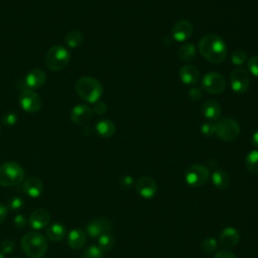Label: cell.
I'll return each mask as SVG.
<instances>
[{
    "label": "cell",
    "mask_w": 258,
    "mask_h": 258,
    "mask_svg": "<svg viewBox=\"0 0 258 258\" xmlns=\"http://www.w3.org/2000/svg\"><path fill=\"white\" fill-rule=\"evenodd\" d=\"M201 54L212 63H221L227 57V46L222 37L217 34H206L199 42Z\"/></svg>",
    "instance_id": "obj_1"
},
{
    "label": "cell",
    "mask_w": 258,
    "mask_h": 258,
    "mask_svg": "<svg viewBox=\"0 0 258 258\" xmlns=\"http://www.w3.org/2000/svg\"><path fill=\"white\" fill-rule=\"evenodd\" d=\"M48 247L46 238L37 232H28L21 239V248L30 258H41Z\"/></svg>",
    "instance_id": "obj_2"
},
{
    "label": "cell",
    "mask_w": 258,
    "mask_h": 258,
    "mask_svg": "<svg viewBox=\"0 0 258 258\" xmlns=\"http://www.w3.org/2000/svg\"><path fill=\"white\" fill-rule=\"evenodd\" d=\"M76 91L83 100L95 104L102 97L103 87L98 80L85 76L77 81Z\"/></svg>",
    "instance_id": "obj_3"
},
{
    "label": "cell",
    "mask_w": 258,
    "mask_h": 258,
    "mask_svg": "<svg viewBox=\"0 0 258 258\" xmlns=\"http://www.w3.org/2000/svg\"><path fill=\"white\" fill-rule=\"evenodd\" d=\"M24 176L23 167L15 161H7L0 165V185L3 187L20 184Z\"/></svg>",
    "instance_id": "obj_4"
},
{
    "label": "cell",
    "mask_w": 258,
    "mask_h": 258,
    "mask_svg": "<svg viewBox=\"0 0 258 258\" xmlns=\"http://www.w3.org/2000/svg\"><path fill=\"white\" fill-rule=\"evenodd\" d=\"M71 60V52L60 44L51 46L45 55V64L52 72L63 70Z\"/></svg>",
    "instance_id": "obj_5"
},
{
    "label": "cell",
    "mask_w": 258,
    "mask_h": 258,
    "mask_svg": "<svg viewBox=\"0 0 258 258\" xmlns=\"http://www.w3.org/2000/svg\"><path fill=\"white\" fill-rule=\"evenodd\" d=\"M216 134L217 136L224 141H233L240 134V125L239 123L229 117H223L217 121Z\"/></svg>",
    "instance_id": "obj_6"
},
{
    "label": "cell",
    "mask_w": 258,
    "mask_h": 258,
    "mask_svg": "<svg viewBox=\"0 0 258 258\" xmlns=\"http://www.w3.org/2000/svg\"><path fill=\"white\" fill-rule=\"evenodd\" d=\"M210 176L209 168L202 164H192L190 165L184 174L185 181L188 185L198 187L205 184Z\"/></svg>",
    "instance_id": "obj_7"
},
{
    "label": "cell",
    "mask_w": 258,
    "mask_h": 258,
    "mask_svg": "<svg viewBox=\"0 0 258 258\" xmlns=\"http://www.w3.org/2000/svg\"><path fill=\"white\" fill-rule=\"evenodd\" d=\"M20 107L28 113H36L41 108V98L31 89L23 90L18 98Z\"/></svg>",
    "instance_id": "obj_8"
},
{
    "label": "cell",
    "mask_w": 258,
    "mask_h": 258,
    "mask_svg": "<svg viewBox=\"0 0 258 258\" xmlns=\"http://www.w3.org/2000/svg\"><path fill=\"white\" fill-rule=\"evenodd\" d=\"M202 85L204 90H206V92L217 95L224 92L226 88V81L221 74L216 72H211L204 76Z\"/></svg>",
    "instance_id": "obj_9"
},
{
    "label": "cell",
    "mask_w": 258,
    "mask_h": 258,
    "mask_svg": "<svg viewBox=\"0 0 258 258\" xmlns=\"http://www.w3.org/2000/svg\"><path fill=\"white\" fill-rule=\"evenodd\" d=\"M230 84L232 90L237 94L245 93L250 84L248 73L243 69H235L230 75Z\"/></svg>",
    "instance_id": "obj_10"
},
{
    "label": "cell",
    "mask_w": 258,
    "mask_h": 258,
    "mask_svg": "<svg viewBox=\"0 0 258 258\" xmlns=\"http://www.w3.org/2000/svg\"><path fill=\"white\" fill-rule=\"evenodd\" d=\"M113 224L111 221L104 218H96L92 220L87 226V233L92 238H99L100 236L110 233Z\"/></svg>",
    "instance_id": "obj_11"
},
{
    "label": "cell",
    "mask_w": 258,
    "mask_h": 258,
    "mask_svg": "<svg viewBox=\"0 0 258 258\" xmlns=\"http://www.w3.org/2000/svg\"><path fill=\"white\" fill-rule=\"evenodd\" d=\"M93 116V110L87 105H77L75 106L70 114L71 121L76 125H86L90 122Z\"/></svg>",
    "instance_id": "obj_12"
},
{
    "label": "cell",
    "mask_w": 258,
    "mask_h": 258,
    "mask_svg": "<svg viewBox=\"0 0 258 258\" xmlns=\"http://www.w3.org/2000/svg\"><path fill=\"white\" fill-rule=\"evenodd\" d=\"M135 187L137 192L145 199L154 197L157 191V184L155 180L149 176L139 177L135 183Z\"/></svg>",
    "instance_id": "obj_13"
},
{
    "label": "cell",
    "mask_w": 258,
    "mask_h": 258,
    "mask_svg": "<svg viewBox=\"0 0 258 258\" xmlns=\"http://www.w3.org/2000/svg\"><path fill=\"white\" fill-rule=\"evenodd\" d=\"M192 31H194L192 24L185 19H181V20H178L173 25L171 29V36L176 41H184L191 36Z\"/></svg>",
    "instance_id": "obj_14"
},
{
    "label": "cell",
    "mask_w": 258,
    "mask_h": 258,
    "mask_svg": "<svg viewBox=\"0 0 258 258\" xmlns=\"http://www.w3.org/2000/svg\"><path fill=\"white\" fill-rule=\"evenodd\" d=\"M45 82H46V74L39 69H34L30 71L24 79L26 88L31 90H35L42 87L45 84Z\"/></svg>",
    "instance_id": "obj_15"
},
{
    "label": "cell",
    "mask_w": 258,
    "mask_h": 258,
    "mask_svg": "<svg viewBox=\"0 0 258 258\" xmlns=\"http://www.w3.org/2000/svg\"><path fill=\"white\" fill-rule=\"evenodd\" d=\"M50 221V214L45 209L35 210L29 217L28 223L31 228L35 230H40L46 227Z\"/></svg>",
    "instance_id": "obj_16"
},
{
    "label": "cell",
    "mask_w": 258,
    "mask_h": 258,
    "mask_svg": "<svg viewBox=\"0 0 258 258\" xmlns=\"http://www.w3.org/2000/svg\"><path fill=\"white\" fill-rule=\"evenodd\" d=\"M239 240H240L239 232L233 227L225 228L221 232V235L219 238L220 244L226 249H231L234 246H236L239 243Z\"/></svg>",
    "instance_id": "obj_17"
},
{
    "label": "cell",
    "mask_w": 258,
    "mask_h": 258,
    "mask_svg": "<svg viewBox=\"0 0 258 258\" xmlns=\"http://www.w3.org/2000/svg\"><path fill=\"white\" fill-rule=\"evenodd\" d=\"M22 188L27 196L31 198H38L43 191V183L36 176H30L24 180Z\"/></svg>",
    "instance_id": "obj_18"
},
{
    "label": "cell",
    "mask_w": 258,
    "mask_h": 258,
    "mask_svg": "<svg viewBox=\"0 0 258 258\" xmlns=\"http://www.w3.org/2000/svg\"><path fill=\"white\" fill-rule=\"evenodd\" d=\"M179 78L183 84L191 86L199 81L200 73L196 67L191 64H185L179 70Z\"/></svg>",
    "instance_id": "obj_19"
},
{
    "label": "cell",
    "mask_w": 258,
    "mask_h": 258,
    "mask_svg": "<svg viewBox=\"0 0 258 258\" xmlns=\"http://www.w3.org/2000/svg\"><path fill=\"white\" fill-rule=\"evenodd\" d=\"M86 240V233L81 229L72 230L68 235V244L74 250L81 249L85 245Z\"/></svg>",
    "instance_id": "obj_20"
},
{
    "label": "cell",
    "mask_w": 258,
    "mask_h": 258,
    "mask_svg": "<svg viewBox=\"0 0 258 258\" xmlns=\"http://www.w3.org/2000/svg\"><path fill=\"white\" fill-rule=\"evenodd\" d=\"M203 115L210 120H216L221 115V106L217 101L208 100L202 105Z\"/></svg>",
    "instance_id": "obj_21"
},
{
    "label": "cell",
    "mask_w": 258,
    "mask_h": 258,
    "mask_svg": "<svg viewBox=\"0 0 258 258\" xmlns=\"http://www.w3.org/2000/svg\"><path fill=\"white\" fill-rule=\"evenodd\" d=\"M67 234V230L63 225L54 223L47 227L46 229V236L52 242H59L61 241Z\"/></svg>",
    "instance_id": "obj_22"
},
{
    "label": "cell",
    "mask_w": 258,
    "mask_h": 258,
    "mask_svg": "<svg viewBox=\"0 0 258 258\" xmlns=\"http://www.w3.org/2000/svg\"><path fill=\"white\" fill-rule=\"evenodd\" d=\"M115 130H116V127L114 123L108 119H101L96 124L97 133L104 138H109L113 136L115 133Z\"/></svg>",
    "instance_id": "obj_23"
},
{
    "label": "cell",
    "mask_w": 258,
    "mask_h": 258,
    "mask_svg": "<svg viewBox=\"0 0 258 258\" xmlns=\"http://www.w3.org/2000/svg\"><path fill=\"white\" fill-rule=\"evenodd\" d=\"M84 40L83 33L78 29L70 30L64 36V43L70 48H77L79 47Z\"/></svg>",
    "instance_id": "obj_24"
},
{
    "label": "cell",
    "mask_w": 258,
    "mask_h": 258,
    "mask_svg": "<svg viewBox=\"0 0 258 258\" xmlns=\"http://www.w3.org/2000/svg\"><path fill=\"white\" fill-rule=\"evenodd\" d=\"M212 181L216 187L225 189L230 184V177L226 171L222 169H216L212 174Z\"/></svg>",
    "instance_id": "obj_25"
},
{
    "label": "cell",
    "mask_w": 258,
    "mask_h": 258,
    "mask_svg": "<svg viewBox=\"0 0 258 258\" xmlns=\"http://www.w3.org/2000/svg\"><path fill=\"white\" fill-rule=\"evenodd\" d=\"M177 55L179 59L182 61H190L194 59L196 55V47L192 43H184L182 44L177 51Z\"/></svg>",
    "instance_id": "obj_26"
},
{
    "label": "cell",
    "mask_w": 258,
    "mask_h": 258,
    "mask_svg": "<svg viewBox=\"0 0 258 258\" xmlns=\"http://www.w3.org/2000/svg\"><path fill=\"white\" fill-rule=\"evenodd\" d=\"M245 166L248 171L258 173V150H252L246 155Z\"/></svg>",
    "instance_id": "obj_27"
},
{
    "label": "cell",
    "mask_w": 258,
    "mask_h": 258,
    "mask_svg": "<svg viewBox=\"0 0 258 258\" xmlns=\"http://www.w3.org/2000/svg\"><path fill=\"white\" fill-rule=\"evenodd\" d=\"M114 246V238L111 234L107 233L99 237L98 239V247L103 251L107 252L110 251Z\"/></svg>",
    "instance_id": "obj_28"
},
{
    "label": "cell",
    "mask_w": 258,
    "mask_h": 258,
    "mask_svg": "<svg viewBox=\"0 0 258 258\" xmlns=\"http://www.w3.org/2000/svg\"><path fill=\"white\" fill-rule=\"evenodd\" d=\"M202 248L208 254L214 253L217 250V248H218V242H217V240L215 238H212V237L206 238L202 242Z\"/></svg>",
    "instance_id": "obj_29"
},
{
    "label": "cell",
    "mask_w": 258,
    "mask_h": 258,
    "mask_svg": "<svg viewBox=\"0 0 258 258\" xmlns=\"http://www.w3.org/2000/svg\"><path fill=\"white\" fill-rule=\"evenodd\" d=\"M83 258H103V251L98 246L92 245L83 252Z\"/></svg>",
    "instance_id": "obj_30"
},
{
    "label": "cell",
    "mask_w": 258,
    "mask_h": 258,
    "mask_svg": "<svg viewBox=\"0 0 258 258\" xmlns=\"http://www.w3.org/2000/svg\"><path fill=\"white\" fill-rule=\"evenodd\" d=\"M231 59H232V62L236 66H241L243 63L246 62L247 60V54L244 50H241V49H236L232 52V55H231Z\"/></svg>",
    "instance_id": "obj_31"
},
{
    "label": "cell",
    "mask_w": 258,
    "mask_h": 258,
    "mask_svg": "<svg viewBox=\"0 0 258 258\" xmlns=\"http://www.w3.org/2000/svg\"><path fill=\"white\" fill-rule=\"evenodd\" d=\"M24 201L21 197L19 196H15L13 198H11L8 202V209H10L11 211H19L24 207Z\"/></svg>",
    "instance_id": "obj_32"
},
{
    "label": "cell",
    "mask_w": 258,
    "mask_h": 258,
    "mask_svg": "<svg viewBox=\"0 0 258 258\" xmlns=\"http://www.w3.org/2000/svg\"><path fill=\"white\" fill-rule=\"evenodd\" d=\"M201 132L204 136H207V137H210L212 135H214L216 133V126L215 124L213 123H204L202 126H201Z\"/></svg>",
    "instance_id": "obj_33"
},
{
    "label": "cell",
    "mask_w": 258,
    "mask_h": 258,
    "mask_svg": "<svg viewBox=\"0 0 258 258\" xmlns=\"http://www.w3.org/2000/svg\"><path fill=\"white\" fill-rule=\"evenodd\" d=\"M17 114L13 113V112H8L6 113L3 118H2V122L4 125L6 126H13L16 122H17Z\"/></svg>",
    "instance_id": "obj_34"
},
{
    "label": "cell",
    "mask_w": 258,
    "mask_h": 258,
    "mask_svg": "<svg viewBox=\"0 0 258 258\" xmlns=\"http://www.w3.org/2000/svg\"><path fill=\"white\" fill-rule=\"evenodd\" d=\"M248 69L252 75L258 77V55L252 56L248 60Z\"/></svg>",
    "instance_id": "obj_35"
},
{
    "label": "cell",
    "mask_w": 258,
    "mask_h": 258,
    "mask_svg": "<svg viewBox=\"0 0 258 258\" xmlns=\"http://www.w3.org/2000/svg\"><path fill=\"white\" fill-rule=\"evenodd\" d=\"M14 242L13 240L11 239H6L4 240L2 243H1V252L3 254H8V253H11L14 249Z\"/></svg>",
    "instance_id": "obj_36"
},
{
    "label": "cell",
    "mask_w": 258,
    "mask_h": 258,
    "mask_svg": "<svg viewBox=\"0 0 258 258\" xmlns=\"http://www.w3.org/2000/svg\"><path fill=\"white\" fill-rule=\"evenodd\" d=\"M13 224L16 228L18 229H23L26 227V224H27V220H26V217L22 214H19V215H16L13 219Z\"/></svg>",
    "instance_id": "obj_37"
},
{
    "label": "cell",
    "mask_w": 258,
    "mask_h": 258,
    "mask_svg": "<svg viewBox=\"0 0 258 258\" xmlns=\"http://www.w3.org/2000/svg\"><path fill=\"white\" fill-rule=\"evenodd\" d=\"M188 96L189 98L192 100V101H200L203 97V93H202V90L199 89V88H191L189 91H188Z\"/></svg>",
    "instance_id": "obj_38"
},
{
    "label": "cell",
    "mask_w": 258,
    "mask_h": 258,
    "mask_svg": "<svg viewBox=\"0 0 258 258\" xmlns=\"http://www.w3.org/2000/svg\"><path fill=\"white\" fill-rule=\"evenodd\" d=\"M93 110H94V112H95L96 114H98V115H103V114H105L106 111H107V105H106L104 102H102V101H98V102L95 103Z\"/></svg>",
    "instance_id": "obj_39"
},
{
    "label": "cell",
    "mask_w": 258,
    "mask_h": 258,
    "mask_svg": "<svg viewBox=\"0 0 258 258\" xmlns=\"http://www.w3.org/2000/svg\"><path fill=\"white\" fill-rule=\"evenodd\" d=\"M214 258H236V256H235V254L233 252H231V251H229L227 249H224V250L218 251L215 254Z\"/></svg>",
    "instance_id": "obj_40"
},
{
    "label": "cell",
    "mask_w": 258,
    "mask_h": 258,
    "mask_svg": "<svg viewBox=\"0 0 258 258\" xmlns=\"http://www.w3.org/2000/svg\"><path fill=\"white\" fill-rule=\"evenodd\" d=\"M133 184V178L130 176V175H125L123 176L121 179H120V185L127 189V188H130L131 185Z\"/></svg>",
    "instance_id": "obj_41"
},
{
    "label": "cell",
    "mask_w": 258,
    "mask_h": 258,
    "mask_svg": "<svg viewBox=\"0 0 258 258\" xmlns=\"http://www.w3.org/2000/svg\"><path fill=\"white\" fill-rule=\"evenodd\" d=\"M8 215V207L0 203V224H2Z\"/></svg>",
    "instance_id": "obj_42"
},
{
    "label": "cell",
    "mask_w": 258,
    "mask_h": 258,
    "mask_svg": "<svg viewBox=\"0 0 258 258\" xmlns=\"http://www.w3.org/2000/svg\"><path fill=\"white\" fill-rule=\"evenodd\" d=\"M251 141H252V144H253L256 148H258V129L252 134Z\"/></svg>",
    "instance_id": "obj_43"
},
{
    "label": "cell",
    "mask_w": 258,
    "mask_h": 258,
    "mask_svg": "<svg viewBox=\"0 0 258 258\" xmlns=\"http://www.w3.org/2000/svg\"><path fill=\"white\" fill-rule=\"evenodd\" d=\"M0 258H4V254L2 252H0Z\"/></svg>",
    "instance_id": "obj_44"
},
{
    "label": "cell",
    "mask_w": 258,
    "mask_h": 258,
    "mask_svg": "<svg viewBox=\"0 0 258 258\" xmlns=\"http://www.w3.org/2000/svg\"><path fill=\"white\" fill-rule=\"evenodd\" d=\"M0 132H1V127H0Z\"/></svg>",
    "instance_id": "obj_45"
},
{
    "label": "cell",
    "mask_w": 258,
    "mask_h": 258,
    "mask_svg": "<svg viewBox=\"0 0 258 258\" xmlns=\"http://www.w3.org/2000/svg\"><path fill=\"white\" fill-rule=\"evenodd\" d=\"M14 258H15V257H14Z\"/></svg>",
    "instance_id": "obj_46"
}]
</instances>
